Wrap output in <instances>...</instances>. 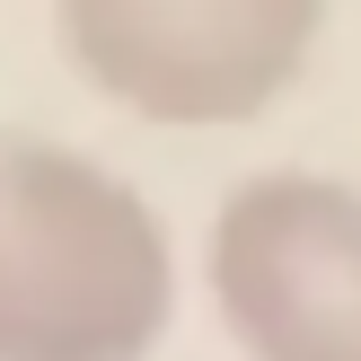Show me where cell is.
<instances>
[{"mask_svg":"<svg viewBox=\"0 0 361 361\" xmlns=\"http://www.w3.org/2000/svg\"><path fill=\"white\" fill-rule=\"evenodd\" d=\"M62 53L141 123H256L309 71L326 0H53Z\"/></svg>","mask_w":361,"mask_h":361,"instance_id":"2","label":"cell"},{"mask_svg":"<svg viewBox=\"0 0 361 361\" xmlns=\"http://www.w3.org/2000/svg\"><path fill=\"white\" fill-rule=\"evenodd\" d=\"M203 282L247 361H361V185L247 176L212 221Z\"/></svg>","mask_w":361,"mask_h":361,"instance_id":"3","label":"cell"},{"mask_svg":"<svg viewBox=\"0 0 361 361\" xmlns=\"http://www.w3.org/2000/svg\"><path fill=\"white\" fill-rule=\"evenodd\" d=\"M176 247L115 168L0 133V361H150Z\"/></svg>","mask_w":361,"mask_h":361,"instance_id":"1","label":"cell"}]
</instances>
